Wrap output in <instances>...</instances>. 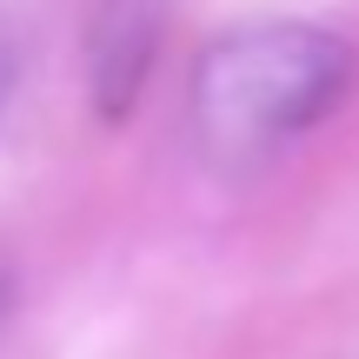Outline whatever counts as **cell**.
I'll return each mask as SVG.
<instances>
[{
  "instance_id": "cell-3",
  "label": "cell",
  "mask_w": 359,
  "mask_h": 359,
  "mask_svg": "<svg viewBox=\"0 0 359 359\" xmlns=\"http://www.w3.org/2000/svg\"><path fill=\"white\" fill-rule=\"evenodd\" d=\"M13 87H20V34H13V20L0 13V107L13 100Z\"/></svg>"
},
{
  "instance_id": "cell-2",
  "label": "cell",
  "mask_w": 359,
  "mask_h": 359,
  "mask_svg": "<svg viewBox=\"0 0 359 359\" xmlns=\"http://www.w3.org/2000/svg\"><path fill=\"white\" fill-rule=\"evenodd\" d=\"M154 60H160V0H100L87 27V87L107 120H120L140 100Z\"/></svg>"
},
{
  "instance_id": "cell-1",
  "label": "cell",
  "mask_w": 359,
  "mask_h": 359,
  "mask_svg": "<svg viewBox=\"0 0 359 359\" xmlns=\"http://www.w3.org/2000/svg\"><path fill=\"white\" fill-rule=\"evenodd\" d=\"M359 80V53L346 34L313 20H259L226 27L200 47L187 80L193 140L226 167L266 160L306 140L320 120L346 107Z\"/></svg>"
}]
</instances>
